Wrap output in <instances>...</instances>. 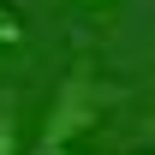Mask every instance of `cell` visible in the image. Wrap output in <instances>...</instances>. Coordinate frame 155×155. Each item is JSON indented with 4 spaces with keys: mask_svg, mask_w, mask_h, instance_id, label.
<instances>
[{
    "mask_svg": "<svg viewBox=\"0 0 155 155\" xmlns=\"http://www.w3.org/2000/svg\"><path fill=\"white\" fill-rule=\"evenodd\" d=\"M114 101H119L114 84H101L90 60H72V72L60 78V90H54V107H48V119H42L36 155H60V149H72V137H84L101 114H107V107H114Z\"/></svg>",
    "mask_w": 155,
    "mask_h": 155,
    "instance_id": "1",
    "label": "cell"
},
{
    "mask_svg": "<svg viewBox=\"0 0 155 155\" xmlns=\"http://www.w3.org/2000/svg\"><path fill=\"white\" fill-rule=\"evenodd\" d=\"M18 42H24V18L12 6H0V48H18Z\"/></svg>",
    "mask_w": 155,
    "mask_h": 155,
    "instance_id": "2",
    "label": "cell"
},
{
    "mask_svg": "<svg viewBox=\"0 0 155 155\" xmlns=\"http://www.w3.org/2000/svg\"><path fill=\"white\" fill-rule=\"evenodd\" d=\"M0 155H12V101H0Z\"/></svg>",
    "mask_w": 155,
    "mask_h": 155,
    "instance_id": "3",
    "label": "cell"
},
{
    "mask_svg": "<svg viewBox=\"0 0 155 155\" xmlns=\"http://www.w3.org/2000/svg\"><path fill=\"white\" fill-rule=\"evenodd\" d=\"M60 155H72V149H60Z\"/></svg>",
    "mask_w": 155,
    "mask_h": 155,
    "instance_id": "4",
    "label": "cell"
}]
</instances>
